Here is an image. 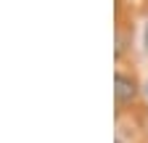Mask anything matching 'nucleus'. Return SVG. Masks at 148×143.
<instances>
[{
    "label": "nucleus",
    "instance_id": "f03ea898",
    "mask_svg": "<svg viewBox=\"0 0 148 143\" xmlns=\"http://www.w3.org/2000/svg\"><path fill=\"white\" fill-rule=\"evenodd\" d=\"M145 48H148V27H145Z\"/></svg>",
    "mask_w": 148,
    "mask_h": 143
},
{
    "label": "nucleus",
    "instance_id": "7ed1b4c3",
    "mask_svg": "<svg viewBox=\"0 0 148 143\" xmlns=\"http://www.w3.org/2000/svg\"><path fill=\"white\" fill-rule=\"evenodd\" d=\"M114 143H124V140H122V138H116V140H114Z\"/></svg>",
    "mask_w": 148,
    "mask_h": 143
},
{
    "label": "nucleus",
    "instance_id": "f257e3e1",
    "mask_svg": "<svg viewBox=\"0 0 148 143\" xmlns=\"http://www.w3.org/2000/svg\"><path fill=\"white\" fill-rule=\"evenodd\" d=\"M114 96H116V103H119V106L130 103V101L138 96V85H135V80L119 72V74L114 77Z\"/></svg>",
    "mask_w": 148,
    "mask_h": 143
}]
</instances>
